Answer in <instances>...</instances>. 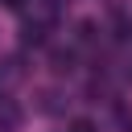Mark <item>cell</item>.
Listing matches in <instances>:
<instances>
[]
</instances>
